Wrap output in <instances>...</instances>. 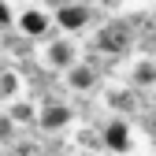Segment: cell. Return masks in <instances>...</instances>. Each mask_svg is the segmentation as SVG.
<instances>
[{
	"label": "cell",
	"mask_w": 156,
	"mask_h": 156,
	"mask_svg": "<svg viewBox=\"0 0 156 156\" xmlns=\"http://www.w3.org/2000/svg\"><path fill=\"white\" fill-rule=\"evenodd\" d=\"M41 63L48 67V71H67V67H74L78 63V41L71 34H56V37H48V41L41 45Z\"/></svg>",
	"instance_id": "1"
},
{
	"label": "cell",
	"mask_w": 156,
	"mask_h": 156,
	"mask_svg": "<svg viewBox=\"0 0 156 156\" xmlns=\"http://www.w3.org/2000/svg\"><path fill=\"white\" fill-rule=\"evenodd\" d=\"M89 19H93V11H89V4H82V0L56 4V11H52V23H56L60 34H82L89 26Z\"/></svg>",
	"instance_id": "2"
},
{
	"label": "cell",
	"mask_w": 156,
	"mask_h": 156,
	"mask_svg": "<svg viewBox=\"0 0 156 156\" xmlns=\"http://www.w3.org/2000/svg\"><path fill=\"white\" fill-rule=\"evenodd\" d=\"M101 145H104L108 152H115V156H126V152L134 149V130H130V123L123 119V115H115V119L104 123V130H101Z\"/></svg>",
	"instance_id": "3"
},
{
	"label": "cell",
	"mask_w": 156,
	"mask_h": 156,
	"mask_svg": "<svg viewBox=\"0 0 156 156\" xmlns=\"http://www.w3.org/2000/svg\"><path fill=\"white\" fill-rule=\"evenodd\" d=\"M71 119H74V112H71V104H63V101H45V104H37V126L48 130V134L71 126Z\"/></svg>",
	"instance_id": "4"
},
{
	"label": "cell",
	"mask_w": 156,
	"mask_h": 156,
	"mask_svg": "<svg viewBox=\"0 0 156 156\" xmlns=\"http://www.w3.org/2000/svg\"><path fill=\"white\" fill-rule=\"evenodd\" d=\"M15 26L23 30L26 37H45L56 23H52V11H45V8H23L15 15Z\"/></svg>",
	"instance_id": "5"
},
{
	"label": "cell",
	"mask_w": 156,
	"mask_h": 156,
	"mask_svg": "<svg viewBox=\"0 0 156 156\" xmlns=\"http://www.w3.org/2000/svg\"><path fill=\"white\" fill-rule=\"evenodd\" d=\"M93 45L101 48V52H108V56H119V52H126V45H130V34H126V26H119V23H108V26L97 30Z\"/></svg>",
	"instance_id": "6"
},
{
	"label": "cell",
	"mask_w": 156,
	"mask_h": 156,
	"mask_svg": "<svg viewBox=\"0 0 156 156\" xmlns=\"http://www.w3.org/2000/svg\"><path fill=\"white\" fill-rule=\"evenodd\" d=\"M130 86L134 89H156V60L152 56H138V60L130 63Z\"/></svg>",
	"instance_id": "7"
},
{
	"label": "cell",
	"mask_w": 156,
	"mask_h": 156,
	"mask_svg": "<svg viewBox=\"0 0 156 156\" xmlns=\"http://www.w3.org/2000/svg\"><path fill=\"white\" fill-rule=\"evenodd\" d=\"M63 82H67V89H74V93H89V89L97 86V71H93L89 63L78 60L74 67H67V71H63Z\"/></svg>",
	"instance_id": "8"
},
{
	"label": "cell",
	"mask_w": 156,
	"mask_h": 156,
	"mask_svg": "<svg viewBox=\"0 0 156 156\" xmlns=\"http://www.w3.org/2000/svg\"><path fill=\"white\" fill-rule=\"evenodd\" d=\"M4 115H8L15 126H37V104L26 101V97H15V101H8Z\"/></svg>",
	"instance_id": "9"
},
{
	"label": "cell",
	"mask_w": 156,
	"mask_h": 156,
	"mask_svg": "<svg viewBox=\"0 0 156 156\" xmlns=\"http://www.w3.org/2000/svg\"><path fill=\"white\" fill-rule=\"evenodd\" d=\"M108 108L115 112V115H126V112H134L138 108V89L134 86H123V89H108Z\"/></svg>",
	"instance_id": "10"
},
{
	"label": "cell",
	"mask_w": 156,
	"mask_h": 156,
	"mask_svg": "<svg viewBox=\"0 0 156 156\" xmlns=\"http://www.w3.org/2000/svg\"><path fill=\"white\" fill-rule=\"evenodd\" d=\"M0 97H4V101H15V97H23V78H19V71L0 67Z\"/></svg>",
	"instance_id": "11"
},
{
	"label": "cell",
	"mask_w": 156,
	"mask_h": 156,
	"mask_svg": "<svg viewBox=\"0 0 156 156\" xmlns=\"http://www.w3.org/2000/svg\"><path fill=\"white\" fill-rule=\"evenodd\" d=\"M11 23H15V15L8 8V0H0V26H11Z\"/></svg>",
	"instance_id": "12"
},
{
	"label": "cell",
	"mask_w": 156,
	"mask_h": 156,
	"mask_svg": "<svg viewBox=\"0 0 156 156\" xmlns=\"http://www.w3.org/2000/svg\"><path fill=\"white\" fill-rule=\"evenodd\" d=\"M52 4H71V0H52Z\"/></svg>",
	"instance_id": "13"
},
{
	"label": "cell",
	"mask_w": 156,
	"mask_h": 156,
	"mask_svg": "<svg viewBox=\"0 0 156 156\" xmlns=\"http://www.w3.org/2000/svg\"><path fill=\"white\" fill-rule=\"evenodd\" d=\"M0 101H4V97H0Z\"/></svg>",
	"instance_id": "14"
}]
</instances>
